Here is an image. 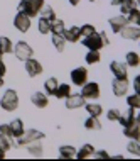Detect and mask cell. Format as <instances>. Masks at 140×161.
I'll list each match as a JSON object with an SVG mask.
<instances>
[{
  "instance_id": "cell-47",
  "label": "cell",
  "mask_w": 140,
  "mask_h": 161,
  "mask_svg": "<svg viewBox=\"0 0 140 161\" xmlns=\"http://www.w3.org/2000/svg\"><path fill=\"white\" fill-rule=\"evenodd\" d=\"M3 158H5V151L0 149V159H3Z\"/></svg>"
},
{
  "instance_id": "cell-2",
  "label": "cell",
  "mask_w": 140,
  "mask_h": 161,
  "mask_svg": "<svg viewBox=\"0 0 140 161\" xmlns=\"http://www.w3.org/2000/svg\"><path fill=\"white\" fill-rule=\"evenodd\" d=\"M0 107L7 112H14L19 107V95H17L15 90H5V93L0 98Z\"/></svg>"
},
{
  "instance_id": "cell-7",
  "label": "cell",
  "mask_w": 140,
  "mask_h": 161,
  "mask_svg": "<svg viewBox=\"0 0 140 161\" xmlns=\"http://www.w3.org/2000/svg\"><path fill=\"white\" fill-rule=\"evenodd\" d=\"M71 81H73V85H76V86L85 85L86 81H88V69L83 68V66L74 68L71 71Z\"/></svg>"
},
{
  "instance_id": "cell-24",
  "label": "cell",
  "mask_w": 140,
  "mask_h": 161,
  "mask_svg": "<svg viewBox=\"0 0 140 161\" xmlns=\"http://www.w3.org/2000/svg\"><path fill=\"white\" fill-rule=\"evenodd\" d=\"M85 127L90 130H100L101 129V122H100V117H93L90 115V119L85 120Z\"/></svg>"
},
{
  "instance_id": "cell-34",
  "label": "cell",
  "mask_w": 140,
  "mask_h": 161,
  "mask_svg": "<svg viewBox=\"0 0 140 161\" xmlns=\"http://www.w3.org/2000/svg\"><path fill=\"white\" fill-rule=\"evenodd\" d=\"M86 63L88 64H95V63H100L101 61V54H100V51H88L85 56Z\"/></svg>"
},
{
  "instance_id": "cell-22",
  "label": "cell",
  "mask_w": 140,
  "mask_h": 161,
  "mask_svg": "<svg viewBox=\"0 0 140 161\" xmlns=\"http://www.w3.org/2000/svg\"><path fill=\"white\" fill-rule=\"evenodd\" d=\"M59 156L63 159H73L76 156V149L73 146H61L59 147Z\"/></svg>"
},
{
  "instance_id": "cell-25",
  "label": "cell",
  "mask_w": 140,
  "mask_h": 161,
  "mask_svg": "<svg viewBox=\"0 0 140 161\" xmlns=\"http://www.w3.org/2000/svg\"><path fill=\"white\" fill-rule=\"evenodd\" d=\"M58 85H59V81L56 80L54 76L47 78V80L44 81V88H46V93H47V95H54L56 88H58Z\"/></svg>"
},
{
  "instance_id": "cell-46",
  "label": "cell",
  "mask_w": 140,
  "mask_h": 161,
  "mask_svg": "<svg viewBox=\"0 0 140 161\" xmlns=\"http://www.w3.org/2000/svg\"><path fill=\"white\" fill-rule=\"evenodd\" d=\"M68 2H69V3H71V5H73V7H76V5H78V3H80V0H68Z\"/></svg>"
},
{
  "instance_id": "cell-17",
  "label": "cell",
  "mask_w": 140,
  "mask_h": 161,
  "mask_svg": "<svg viewBox=\"0 0 140 161\" xmlns=\"http://www.w3.org/2000/svg\"><path fill=\"white\" fill-rule=\"evenodd\" d=\"M30 100H32V103H34V105H36L37 108H46V107H47V103H49V100H47L46 93H42V92L32 93Z\"/></svg>"
},
{
  "instance_id": "cell-5",
  "label": "cell",
  "mask_w": 140,
  "mask_h": 161,
  "mask_svg": "<svg viewBox=\"0 0 140 161\" xmlns=\"http://www.w3.org/2000/svg\"><path fill=\"white\" fill-rule=\"evenodd\" d=\"M14 54H15V58L19 59V61H25V59L32 58L34 51H32V47L29 46V42L19 41L15 44V47H14Z\"/></svg>"
},
{
  "instance_id": "cell-27",
  "label": "cell",
  "mask_w": 140,
  "mask_h": 161,
  "mask_svg": "<svg viewBox=\"0 0 140 161\" xmlns=\"http://www.w3.org/2000/svg\"><path fill=\"white\" fill-rule=\"evenodd\" d=\"M125 59H127V66H132V68H137L138 64H140V56L135 53V51H130V53H127L125 56Z\"/></svg>"
},
{
  "instance_id": "cell-28",
  "label": "cell",
  "mask_w": 140,
  "mask_h": 161,
  "mask_svg": "<svg viewBox=\"0 0 140 161\" xmlns=\"http://www.w3.org/2000/svg\"><path fill=\"white\" fill-rule=\"evenodd\" d=\"M127 22L133 24V25H140V10H138L137 7L132 8V10L127 14Z\"/></svg>"
},
{
  "instance_id": "cell-43",
  "label": "cell",
  "mask_w": 140,
  "mask_h": 161,
  "mask_svg": "<svg viewBox=\"0 0 140 161\" xmlns=\"http://www.w3.org/2000/svg\"><path fill=\"white\" fill-rule=\"evenodd\" d=\"M133 88H135V93L140 95V76L138 75L135 76V80H133Z\"/></svg>"
},
{
  "instance_id": "cell-35",
  "label": "cell",
  "mask_w": 140,
  "mask_h": 161,
  "mask_svg": "<svg viewBox=\"0 0 140 161\" xmlns=\"http://www.w3.org/2000/svg\"><path fill=\"white\" fill-rule=\"evenodd\" d=\"M37 27H39V32H41V34H49L51 32V20L41 17L39 22H37Z\"/></svg>"
},
{
  "instance_id": "cell-42",
  "label": "cell",
  "mask_w": 140,
  "mask_h": 161,
  "mask_svg": "<svg viewBox=\"0 0 140 161\" xmlns=\"http://www.w3.org/2000/svg\"><path fill=\"white\" fill-rule=\"evenodd\" d=\"M93 156L98 159H110V154L106 153L105 149H100V151H93Z\"/></svg>"
},
{
  "instance_id": "cell-41",
  "label": "cell",
  "mask_w": 140,
  "mask_h": 161,
  "mask_svg": "<svg viewBox=\"0 0 140 161\" xmlns=\"http://www.w3.org/2000/svg\"><path fill=\"white\" fill-rule=\"evenodd\" d=\"M0 134H2V136H5V137H8V139H10V137H12V130H10V125H8V124H0Z\"/></svg>"
},
{
  "instance_id": "cell-3",
  "label": "cell",
  "mask_w": 140,
  "mask_h": 161,
  "mask_svg": "<svg viewBox=\"0 0 140 161\" xmlns=\"http://www.w3.org/2000/svg\"><path fill=\"white\" fill-rule=\"evenodd\" d=\"M42 137H46L44 132H41V130H37V129L24 130L20 136L15 137V144L17 146H27V144H30V142H34V141H41Z\"/></svg>"
},
{
  "instance_id": "cell-40",
  "label": "cell",
  "mask_w": 140,
  "mask_h": 161,
  "mask_svg": "<svg viewBox=\"0 0 140 161\" xmlns=\"http://www.w3.org/2000/svg\"><path fill=\"white\" fill-rule=\"evenodd\" d=\"M120 110L118 108H110V110L106 112V117H108V120H118L120 119Z\"/></svg>"
},
{
  "instance_id": "cell-26",
  "label": "cell",
  "mask_w": 140,
  "mask_h": 161,
  "mask_svg": "<svg viewBox=\"0 0 140 161\" xmlns=\"http://www.w3.org/2000/svg\"><path fill=\"white\" fill-rule=\"evenodd\" d=\"M52 44H54V47L59 51H64V47H66V39H64L63 34H52Z\"/></svg>"
},
{
  "instance_id": "cell-15",
  "label": "cell",
  "mask_w": 140,
  "mask_h": 161,
  "mask_svg": "<svg viewBox=\"0 0 140 161\" xmlns=\"http://www.w3.org/2000/svg\"><path fill=\"white\" fill-rule=\"evenodd\" d=\"M108 22H110V27H111V31L115 32V34H118L127 24H128V22H127V17L125 15H115V17H111Z\"/></svg>"
},
{
  "instance_id": "cell-50",
  "label": "cell",
  "mask_w": 140,
  "mask_h": 161,
  "mask_svg": "<svg viewBox=\"0 0 140 161\" xmlns=\"http://www.w3.org/2000/svg\"><path fill=\"white\" fill-rule=\"evenodd\" d=\"M2 56H3V54H2V53H0V59H2Z\"/></svg>"
},
{
  "instance_id": "cell-48",
  "label": "cell",
  "mask_w": 140,
  "mask_h": 161,
  "mask_svg": "<svg viewBox=\"0 0 140 161\" xmlns=\"http://www.w3.org/2000/svg\"><path fill=\"white\" fill-rule=\"evenodd\" d=\"M2 85H3V78H0V88H2Z\"/></svg>"
},
{
  "instance_id": "cell-29",
  "label": "cell",
  "mask_w": 140,
  "mask_h": 161,
  "mask_svg": "<svg viewBox=\"0 0 140 161\" xmlns=\"http://www.w3.org/2000/svg\"><path fill=\"white\" fill-rule=\"evenodd\" d=\"M86 105V112H88L90 115H93V117H100L103 114V108L100 103H85Z\"/></svg>"
},
{
  "instance_id": "cell-19",
  "label": "cell",
  "mask_w": 140,
  "mask_h": 161,
  "mask_svg": "<svg viewBox=\"0 0 140 161\" xmlns=\"http://www.w3.org/2000/svg\"><path fill=\"white\" fill-rule=\"evenodd\" d=\"M93 151H95V147L91 146V144H83L81 149L76 151V156H74V158H78V159H86V158H90V156H93Z\"/></svg>"
},
{
  "instance_id": "cell-1",
  "label": "cell",
  "mask_w": 140,
  "mask_h": 161,
  "mask_svg": "<svg viewBox=\"0 0 140 161\" xmlns=\"http://www.w3.org/2000/svg\"><path fill=\"white\" fill-rule=\"evenodd\" d=\"M44 0H20L19 5H17V12L27 15V17H36L39 15L42 5H44Z\"/></svg>"
},
{
  "instance_id": "cell-11",
  "label": "cell",
  "mask_w": 140,
  "mask_h": 161,
  "mask_svg": "<svg viewBox=\"0 0 140 161\" xmlns=\"http://www.w3.org/2000/svg\"><path fill=\"white\" fill-rule=\"evenodd\" d=\"M14 27L17 29V31H20V32H27L30 29V17L17 12V15L14 17Z\"/></svg>"
},
{
  "instance_id": "cell-9",
  "label": "cell",
  "mask_w": 140,
  "mask_h": 161,
  "mask_svg": "<svg viewBox=\"0 0 140 161\" xmlns=\"http://www.w3.org/2000/svg\"><path fill=\"white\" fill-rule=\"evenodd\" d=\"M110 71L113 73V76H115V78H118V80H127V78H128V69H127L125 63L111 61L110 63Z\"/></svg>"
},
{
  "instance_id": "cell-38",
  "label": "cell",
  "mask_w": 140,
  "mask_h": 161,
  "mask_svg": "<svg viewBox=\"0 0 140 161\" xmlns=\"http://www.w3.org/2000/svg\"><path fill=\"white\" fill-rule=\"evenodd\" d=\"M80 32H81V37H85V36H90V34L96 32V27H95V25H91V24H85V25H81V27H80Z\"/></svg>"
},
{
  "instance_id": "cell-32",
  "label": "cell",
  "mask_w": 140,
  "mask_h": 161,
  "mask_svg": "<svg viewBox=\"0 0 140 161\" xmlns=\"http://www.w3.org/2000/svg\"><path fill=\"white\" fill-rule=\"evenodd\" d=\"M39 15H42L44 19L47 20H54L56 19V14H54V10H52V7L51 5H47V3H44L41 8V12H39Z\"/></svg>"
},
{
  "instance_id": "cell-23",
  "label": "cell",
  "mask_w": 140,
  "mask_h": 161,
  "mask_svg": "<svg viewBox=\"0 0 140 161\" xmlns=\"http://www.w3.org/2000/svg\"><path fill=\"white\" fill-rule=\"evenodd\" d=\"M69 93H71V86L68 83H61V85H58V88H56L54 97L56 98H66Z\"/></svg>"
},
{
  "instance_id": "cell-36",
  "label": "cell",
  "mask_w": 140,
  "mask_h": 161,
  "mask_svg": "<svg viewBox=\"0 0 140 161\" xmlns=\"http://www.w3.org/2000/svg\"><path fill=\"white\" fill-rule=\"evenodd\" d=\"M127 149H128L133 156H140V144H138L137 139H132V141L128 142V146H127Z\"/></svg>"
},
{
  "instance_id": "cell-12",
  "label": "cell",
  "mask_w": 140,
  "mask_h": 161,
  "mask_svg": "<svg viewBox=\"0 0 140 161\" xmlns=\"http://www.w3.org/2000/svg\"><path fill=\"white\" fill-rule=\"evenodd\" d=\"M123 134H125V137H130V139H138L140 137V115H137V119H135L130 125L123 127Z\"/></svg>"
},
{
  "instance_id": "cell-31",
  "label": "cell",
  "mask_w": 140,
  "mask_h": 161,
  "mask_svg": "<svg viewBox=\"0 0 140 161\" xmlns=\"http://www.w3.org/2000/svg\"><path fill=\"white\" fill-rule=\"evenodd\" d=\"M64 20H61V19H54V20H51V32L52 34H63L64 32Z\"/></svg>"
},
{
  "instance_id": "cell-14",
  "label": "cell",
  "mask_w": 140,
  "mask_h": 161,
  "mask_svg": "<svg viewBox=\"0 0 140 161\" xmlns=\"http://www.w3.org/2000/svg\"><path fill=\"white\" fill-rule=\"evenodd\" d=\"M85 105V98H83L81 93H69L66 97V108L69 110H74V108H80Z\"/></svg>"
},
{
  "instance_id": "cell-6",
  "label": "cell",
  "mask_w": 140,
  "mask_h": 161,
  "mask_svg": "<svg viewBox=\"0 0 140 161\" xmlns=\"http://www.w3.org/2000/svg\"><path fill=\"white\" fill-rule=\"evenodd\" d=\"M81 95L83 98H98L100 97V85L96 81H86L85 85H81Z\"/></svg>"
},
{
  "instance_id": "cell-13",
  "label": "cell",
  "mask_w": 140,
  "mask_h": 161,
  "mask_svg": "<svg viewBox=\"0 0 140 161\" xmlns=\"http://www.w3.org/2000/svg\"><path fill=\"white\" fill-rule=\"evenodd\" d=\"M111 88H113V95L115 97H125L127 92H128V78L127 80H118V78H115Z\"/></svg>"
},
{
  "instance_id": "cell-10",
  "label": "cell",
  "mask_w": 140,
  "mask_h": 161,
  "mask_svg": "<svg viewBox=\"0 0 140 161\" xmlns=\"http://www.w3.org/2000/svg\"><path fill=\"white\" fill-rule=\"evenodd\" d=\"M25 71H27V75L30 78H36L39 76L42 73V64L37 61V59H34V58H29V59H25Z\"/></svg>"
},
{
  "instance_id": "cell-20",
  "label": "cell",
  "mask_w": 140,
  "mask_h": 161,
  "mask_svg": "<svg viewBox=\"0 0 140 161\" xmlns=\"http://www.w3.org/2000/svg\"><path fill=\"white\" fill-rule=\"evenodd\" d=\"M8 125H10V130H12V137H17V136H20V134L24 132V122L20 119L12 120Z\"/></svg>"
},
{
  "instance_id": "cell-49",
  "label": "cell",
  "mask_w": 140,
  "mask_h": 161,
  "mask_svg": "<svg viewBox=\"0 0 140 161\" xmlns=\"http://www.w3.org/2000/svg\"><path fill=\"white\" fill-rule=\"evenodd\" d=\"M88 2H96V0H88Z\"/></svg>"
},
{
  "instance_id": "cell-21",
  "label": "cell",
  "mask_w": 140,
  "mask_h": 161,
  "mask_svg": "<svg viewBox=\"0 0 140 161\" xmlns=\"http://www.w3.org/2000/svg\"><path fill=\"white\" fill-rule=\"evenodd\" d=\"M12 51H14L12 41L8 37L2 36V37H0V53H2V54H8V53H12Z\"/></svg>"
},
{
  "instance_id": "cell-45",
  "label": "cell",
  "mask_w": 140,
  "mask_h": 161,
  "mask_svg": "<svg viewBox=\"0 0 140 161\" xmlns=\"http://www.w3.org/2000/svg\"><path fill=\"white\" fill-rule=\"evenodd\" d=\"M122 2H123V0H111L110 3H111V5H120Z\"/></svg>"
},
{
  "instance_id": "cell-4",
  "label": "cell",
  "mask_w": 140,
  "mask_h": 161,
  "mask_svg": "<svg viewBox=\"0 0 140 161\" xmlns=\"http://www.w3.org/2000/svg\"><path fill=\"white\" fill-rule=\"evenodd\" d=\"M83 46L88 47V51H100L105 46L103 32H93L90 36H85L83 37Z\"/></svg>"
},
{
  "instance_id": "cell-37",
  "label": "cell",
  "mask_w": 140,
  "mask_h": 161,
  "mask_svg": "<svg viewBox=\"0 0 140 161\" xmlns=\"http://www.w3.org/2000/svg\"><path fill=\"white\" fill-rule=\"evenodd\" d=\"M127 103H128V107L140 108V95L133 93V95H130V97H127Z\"/></svg>"
},
{
  "instance_id": "cell-44",
  "label": "cell",
  "mask_w": 140,
  "mask_h": 161,
  "mask_svg": "<svg viewBox=\"0 0 140 161\" xmlns=\"http://www.w3.org/2000/svg\"><path fill=\"white\" fill-rule=\"evenodd\" d=\"M7 73V66H5V63L0 59V78H3V75Z\"/></svg>"
},
{
  "instance_id": "cell-16",
  "label": "cell",
  "mask_w": 140,
  "mask_h": 161,
  "mask_svg": "<svg viewBox=\"0 0 140 161\" xmlns=\"http://www.w3.org/2000/svg\"><path fill=\"white\" fill-rule=\"evenodd\" d=\"M63 36H64V39H66V42H78V41L81 39L80 27L73 25V27H69V29H64Z\"/></svg>"
},
{
  "instance_id": "cell-8",
  "label": "cell",
  "mask_w": 140,
  "mask_h": 161,
  "mask_svg": "<svg viewBox=\"0 0 140 161\" xmlns=\"http://www.w3.org/2000/svg\"><path fill=\"white\" fill-rule=\"evenodd\" d=\"M118 34H120V36L123 37V39L138 41V39H140V27H138V25H133V24H127Z\"/></svg>"
},
{
  "instance_id": "cell-39",
  "label": "cell",
  "mask_w": 140,
  "mask_h": 161,
  "mask_svg": "<svg viewBox=\"0 0 140 161\" xmlns=\"http://www.w3.org/2000/svg\"><path fill=\"white\" fill-rule=\"evenodd\" d=\"M10 147H12V144H10V139L0 134V149H3V151L7 153V151L10 149Z\"/></svg>"
},
{
  "instance_id": "cell-18",
  "label": "cell",
  "mask_w": 140,
  "mask_h": 161,
  "mask_svg": "<svg viewBox=\"0 0 140 161\" xmlns=\"http://www.w3.org/2000/svg\"><path fill=\"white\" fill-rule=\"evenodd\" d=\"M135 110H137V108L130 107V108L125 112L123 115H120V119H118V122H120L122 125H123V127H127V125H130V124H132L135 119H137V115H135Z\"/></svg>"
},
{
  "instance_id": "cell-30",
  "label": "cell",
  "mask_w": 140,
  "mask_h": 161,
  "mask_svg": "<svg viewBox=\"0 0 140 161\" xmlns=\"http://www.w3.org/2000/svg\"><path fill=\"white\" fill-rule=\"evenodd\" d=\"M137 7V0H123V2L120 3V12L122 15H127L132 8Z\"/></svg>"
},
{
  "instance_id": "cell-33",
  "label": "cell",
  "mask_w": 140,
  "mask_h": 161,
  "mask_svg": "<svg viewBox=\"0 0 140 161\" xmlns=\"http://www.w3.org/2000/svg\"><path fill=\"white\" fill-rule=\"evenodd\" d=\"M27 151H29V154L30 156H42V146L39 144L37 141H34V142H30V144H27Z\"/></svg>"
}]
</instances>
